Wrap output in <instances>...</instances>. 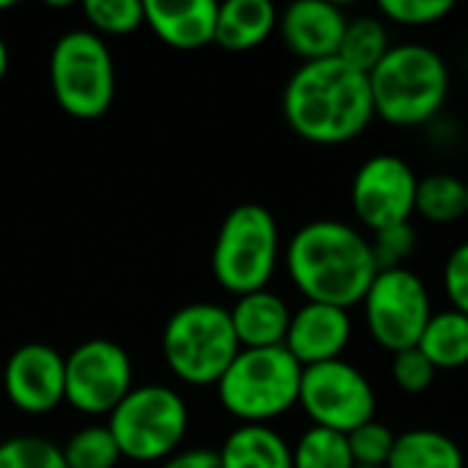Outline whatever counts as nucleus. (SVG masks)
Listing matches in <instances>:
<instances>
[{"mask_svg": "<svg viewBox=\"0 0 468 468\" xmlns=\"http://www.w3.org/2000/svg\"><path fill=\"white\" fill-rule=\"evenodd\" d=\"M282 115L302 140L343 145L376 118L370 80L340 58L302 63L285 85Z\"/></svg>", "mask_w": 468, "mask_h": 468, "instance_id": "nucleus-1", "label": "nucleus"}, {"mask_svg": "<svg viewBox=\"0 0 468 468\" xmlns=\"http://www.w3.org/2000/svg\"><path fill=\"white\" fill-rule=\"evenodd\" d=\"M285 266L307 302L348 310L362 304L378 274L370 239L340 219H315L293 233Z\"/></svg>", "mask_w": 468, "mask_h": 468, "instance_id": "nucleus-2", "label": "nucleus"}, {"mask_svg": "<svg viewBox=\"0 0 468 468\" xmlns=\"http://www.w3.org/2000/svg\"><path fill=\"white\" fill-rule=\"evenodd\" d=\"M376 115L392 126H420L439 115L450 96V69L425 44L389 47L367 74Z\"/></svg>", "mask_w": 468, "mask_h": 468, "instance_id": "nucleus-3", "label": "nucleus"}, {"mask_svg": "<svg viewBox=\"0 0 468 468\" xmlns=\"http://www.w3.org/2000/svg\"><path fill=\"white\" fill-rule=\"evenodd\" d=\"M302 365L277 348H241L217 384L222 409L241 425H269L299 403Z\"/></svg>", "mask_w": 468, "mask_h": 468, "instance_id": "nucleus-4", "label": "nucleus"}, {"mask_svg": "<svg viewBox=\"0 0 468 468\" xmlns=\"http://www.w3.org/2000/svg\"><path fill=\"white\" fill-rule=\"evenodd\" d=\"M241 346L230 324V313L219 304L195 302L170 315L162 332V354L167 367L192 387H217L239 356Z\"/></svg>", "mask_w": 468, "mask_h": 468, "instance_id": "nucleus-5", "label": "nucleus"}, {"mask_svg": "<svg viewBox=\"0 0 468 468\" xmlns=\"http://www.w3.org/2000/svg\"><path fill=\"white\" fill-rule=\"evenodd\" d=\"M277 258L280 228L269 208L241 203L222 219L211 252V269L225 291L236 296L263 291L277 269Z\"/></svg>", "mask_w": 468, "mask_h": 468, "instance_id": "nucleus-6", "label": "nucleus"}, {"mask_svg": "<svg viewBox=\"0 0 468 468\" xmlns=\"http://www.w3.org/2000/svg\"><path fill=\"white\" fill-rule=\"evenodd\" d=\"M49 82L60 110L80 121L101 118L115 99V63L93 30L63 33L49 55Z\"/></svg>", "mask_w": 468, "mask_h": 468, "instance_id": "nucleus-7", "label": "nucleus"}, {"mask_svg": "<svg viewBox=\"0 0 468 468\" xmlns=\"http://www.w3.org/2000/svg\"><path fill=\"white\" fill-rule=\"evenodd\" d=\"M123 458L137 463L167 461L178 450L189 428V411L181 395L162 384L132 387V392L110 411L107 422Z\"/></svg>", "mask_w": 468, "mask_h": 468, "instance_id": "nucleus-8", "label": "nucleus"}, {"mask_svg": "<svg viewBox=\"0 0 468 468\" xmlns=\"http://www.w3.org/2000/svg\"><path fill=\"white\" fill-rule=\"evenodd\" d=\"M362 307L373 340L392 354L417 348L433 315L431 293L411 269L378 271L362 299Z\"/></svg>", "mask_w": 468, "mask_h": 468, "instance_id": "nucleus-9", "label": "nucleus"}, {"mask_svg": "<svg viewBox=\"0 0 468 468\" xmlns=\"http://www.w3.org/2000/svg\"><path fill=\"white\" fill-rule=\"evenodd\" d=\"M299 406L315 428L343 436L376 420V392L365 373L346 359L304 367Z\"/></svg>", "mask_w": 468, "mask_h": 468, "instance_id": "nucleus-10", "label": "nucleus"}, {"mask_svg": "<svg viewBox=\"0 0 468 468\" xmlns=\"http://www.w3.org/2000/svg\"><path fill=\"white\" fill-rule=\"evenodd\" d=\"M132 359L112 340H88L66 356V403L82 414H110L132 392Z\"/></svg>", "mask_w": 468, "mask_h": 468, "instance_id": "nucleus-11", "label": "nucleus"}, {"mask_svg": "<svg viewBox=\"0 0 468 468\" xmlns=\"http://www.w3.org/2000/svg\"><path fill=\"white\" fill-rule=\"evenodd\" d=\"M417 173L395 154H376L356 170L351 181V206L356 219L373 233L403 225L414 214Z\"/></svg>", "mask_w": 468, "mask_h": 468, "instance_id": "nucleus-12", "label": "nucleus"}, {"mask_svg": "<svg viewBox=\"0 0 468 468\" xmlns=\"http://www.w3.org/2000/svg\"><path fill=\"white\" fill-rule=\"evenodd\" d=\"M8 400L25 414H47L66 400V356L52 346H19L3 370Z\"/></svg>", "mask_w": 468, "mask_h": 468, "instance_id": "nucleus-13", "label": "nucleus"}, {"mask_svg": "<svg viewBox=\"0 0 468 468\" xmlns=\"http://www.w3.org/2000/svg\"><path fill=\"white\" fill-rule=\"evenodd\" d=\"M348 16L340 5L329 0H299L291 3L277 27L285 47L304 63L337 58Z\"/></svg>", "mask_w": 468, "mask_h": 468, "instance_id": "nucleus-14", "label": "nucleus"}, {"mask_svg": "<svg viewBox=\"0 0 468 468\" xmlns=\"http://www.w3.org/2000/svg\"><path fill=\"white\" fill-rule=\"evenodd\" d=\"M348 340H351L348 310L307 302L291 315L285 348L302 367H310V365L343 359Z\"/></svg>", "mask_w": 468, "mask_h": 468, "instance_id": "nucleus-15", "label": "nucleus"}, {"mask_svg": "<svg viewBox=\"0 0 468 468\" xmlns=\"http://www.w3.org/2000/svg\"><path fill=\"white\" fill-rule=\"evenodd\" d=\"M145 25L173 49H200L214 44L217 11L214 0H145Z\"/></svg>", "mask_w": 468, "mask_h": 468, "instance_id": "nucleus-16", "label": "nucleus"}, {"mask_svg": "<svg viewBox=\"0 0 468 468\" xmlns=\"http://www.w3.org/2000/svg\"><path fill=\"white\" fill-rule=\"evenodd\" d=\"M228 313H230V324H233V332H236L241 348H277V346H285L293 313L269 288L239 296L236 304Z\"/></svg>", "mask_w": 468, "mask_h": 468, "instance_id": "nucleus-17", "label": "nucleus"}, {"mask_svg": "<svg viewBox=\"0 0 468 468\" xmlns=\"http://www.w3.org/2000/svg\"><path fill=\"white\" fill-rule=\"evenodd\" d=\"M277 22L280 14L269 0H228L217 11L214 44L228 52H250L274 33Z\"/></svg>", "mask_w": 468, "mask_h": 468, "instance_id": "nucleus-18", "label": "nucleus"}, {"mask_svg": "<svg viewBox=\"0 0 468 468\" xmlns=\"http://www.w3.org/2000/svg\"><path fill=\"white\" fill-rule=\"evenodd\" d=\"M219 463L222 468H293V450L269 425H241L225 439Z\"/></svg>", "mask_w": 468, "mask_h": 468, "instance_id": "nucleus-19", "label": "nucleus"}, {"mask_svg": "<svg viewBox=\"0 0 468 468\" xmlns=\"http://www.w3.org/2000/svg\"><path fill=\"white\" fill-rule=\"evenodd\" d=\"M387 468H466L463 452L441 431H406L395 439Z\"/></svg>", "mask_w": 468, "mask_h": 468, "instance_id": "nucleus-20", "label": "nucleus"}, {"mask_svg": "<svg viewBox=\"0 0 468 468\" xmlns=\"http://www.w3.org/2000/svg\"><path fill=\"white\" fill-rule=\"evenodd\" d=\"M417 348L436 370H458L468 365V315L458 310L433 313Z\"/></svg>", "mask_w": 468, "mask_h": 468, "instance_id": "nucleus-21", "label": "nucleus"}, {"mask_svg": "<svg viewBox=\"0 0 468 468\" xmlns=\"http://www.w3.org/2000/svg\"><path fill=\"white\" fill-rule=\"evenodd\" d=\"M466 211V181H461L458 176H450V173H433L428 178H420L414 214L425 217L433 225H452V222L463 219Z\"/></svg>", "mask_w": 468, "mask_h": 468, "instance_id": "nucleus-22", "label": "nucleus"}, {"mask_svg": "<svg viewBox=\"0 0 468 468\" xmlns=\"http://www.w3.org/2000/svg\"><path fill=\"white\" fill-rule=\"evenodd\" d=\"M389 47L392 44H389V30H387L384 19L373 16V14H365V16L348 19L337 58L343 63H348L351 69H356L362 74H370L384 60Z\"/></svg>", "mask_w": 468, "mask_h": 468, "instance_id": "nucleus-23", "label": "nucleus"}, {"mask_svg": "<svg viewBox=\"0 0 468 468\" xmlns=\"http://www.w3.org/2000/svg\"><path fill=\"white\" fill-rule=\"evenodd\" d=\"M293 468H354L348 436L313 425L293 447Z\"/></svg>", "mask_w": 468, "mask_h": 468, "instance_id": "nucleus-24", "label": "nucleus"}, {"mask_svg": "<svg viewBox=\"0 0 468 468\" xmlns=\"http://www.w3.org/2000/svg\"><path fill=\"white\" fill-rule=\"evenodd\" d=\"M66 468H115L123 458L107 425H88L60 447Z\"/></svg>", "mask_w": 468, "mask_h": 468, "instance_id": "nucleus-25", "label": "nucleus"}, {"mask_svg": "<svg viewBox=\"0 0 468 468\" xmlns=\"http://www.w3.org/2000/svg\"><path fill=\"white\" fill-rule=\"evenodd\" d=\"M82 14L93 30L107 36H126L145 25V5L140 0H85Z\"/></svg>", "mask_w": 468, "mask_h": 468, "instance_id": "nucleus-26", "label": "nucleus"}, {"mask_svg": "<svg viewBox=\"0 0 468 468\" xmlns=\"http://www.w3.org/2000/svg\"><path fill=\"white\" fill-rule=\"evenodd\" d=\"M0 468H66L60 447L41 436H14L0 444Z\"/></svg>", "mask_w": 468, "mask_h": 468, "instance_id": "nucleus-27", "label": "nucleus"}, {"mask_svg": "<svg viewBox=\"0 0 468 468\" xmlns=\"http://www.w3.org/2000/svg\"><path fill=\"white\" fill-rule=\"evenodd\" d=\"M395 433L370 420L367 425L356 428L348 433V450H351V458H354V466H376V468H387L389 463V455L395 450Z\"/></svg>", "mask_w": 468, "mask_h": 468, "instance_id": "nucleus-28", "label": "nucleus"}, {"mask_svg": "<svg viewBox=\"0 0 468 468\" xmlns=\"http://www.w3.org/2000/svg\"><path fill=\"white\" fill-rule=\"evenodd\" d=\"M370 250H373V258H376L378 271H387V269H406V261H409V258L414 255V250H417V230L411 228V222L384 228V230L373 233Z\"/></svg>", "mask_w": 468, "mask_h": 468, "instance_id": "nucleus-29", "label": "nucleus"}, {"mask_svg": "<svg viewBox=\"0 0 468 468\" xmlns=\"http://www.w3.org/2000/svg\"><path fill=\"white\" fill-rule=\"evenodd\" d=\"M452 0H381L378 11L409 27H422V25H436L452 11Z\"/></svg>", "mask_w": 468, "mask_h": 468, "instance_id": "nucleus-30", "label": "nucleus"}, {"mask_svg": "<svg viewBox=\"0 0 468 468\" xmlns=\"http://www.w3.org/2000/svg\"><path fill=\"white\" fill-rule=\"evenodd\" d=\"M392 378L395 384L409 395H422L436 381V367L428 362V356L420 348H406L395 354L392 359Z\"/></svg>", "mask_w": 468, "mask_h": 468, "instance_id": "nucleus-31", "label": "nucleus"}, {"mask_svg": "<svg viewBox=\"0 0 468 468\" xmlns=\"http://www.w3.org/2000/svg\"><path fill=\"white\" fill-rule=\"evenodd\" d=\"M444 291L452 302V310L468 315V241L455 247L444 263Z\"/></svg>", "mask_w": 468, "mask_h": 468, "instance_id": "nucleus-32", "label": "nucleus"}, {"mask_svg": "<svg viewBox=\"0 0 468 468\" xmlns=\"http://www.w3.org/2000/svg\"><path fill=\"white\" fill-rule=\"evenodd\" d=\"M162 468H222V463H219V452L214 450H189L167 458Z\"/></svg>", "mask_w": 468, "mask_h": 468, "instance_id": "nucleus-33", "label": "nucleus"}, {"mask_svg": "<svg viewBox=\"0 0 468 468\" xmlns=\"http://www.w3.org/2000/svg\"><path fill=\"white\" fill-rule=\"evenodd\" d=\"M5 74H8V47L0 36V82L5 80Z\"/></svg>", "mask_w": 468, "mask_h": 468, "instance_id": "nucleus-34", "label": "nucleus"}, {"mask_svg": "<svg viewBox=\"0 0 468 468\" xmlns=\"http://www.w3.org/2000/svg\"><path fill=\"white\" fill-rule=\"evenodd\" d=\"M16 3L14 0H0V11H5V8H14Z\"/></svg>", "mask_w": 468, "mask_h": 468, "instance_id": "nucleus-35", "label": "nucleus"}, {"mask_svg": "<svg viewBox=\"0 0 468 468\" xmlns=\"http://www.w3.org/2000/svg\"><path fill=\"white\" fill-rule=\"evenodd\" d=\"M354 468H376V466H354Z\"/></svg>", "mask_w": 468, "mask_h": 468, "instance_id": "nucleus-36", "label": "nucleus"}, {"mask_svg": "<svg viewBox=\"0 0 468 468\" xmlns=\"http://www.w3.org/2000/svg\"><path fill=\"white\" fill-rule=\"evenodd\" d=\"M466 197H468V181H466ZM466 217H468V211H466Z\"/></svg>", "mask_w": 468, "mask_h": 468, "instance_id": "nucleus-37", "label": "nucleus"}]
</instances>
